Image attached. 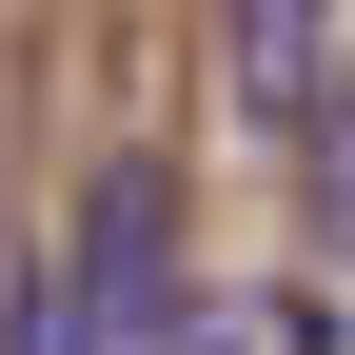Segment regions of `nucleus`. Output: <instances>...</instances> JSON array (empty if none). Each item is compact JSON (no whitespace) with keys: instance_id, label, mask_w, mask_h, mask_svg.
<instances>
[{"instance_id":"f257e3e1","label":"nucleus","mask_w":355,"mask_h":355,"mask_svg":"<svg viewBox=\"0 0 355 355\" xmlns=\"http://www.w3.org/2000/svg\"><path fill=\"white\" fill-rule=\"evenodd\" d=\"M237 79L257 119H316V0H237Z\"/></svg>"}]
</instances>
